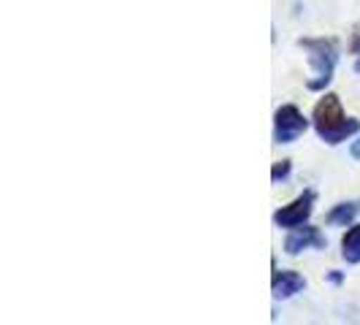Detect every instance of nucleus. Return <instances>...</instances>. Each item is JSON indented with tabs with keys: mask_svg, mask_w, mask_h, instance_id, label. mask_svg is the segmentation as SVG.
I'll use <instances>...</instances> for the list:
<instances>
[{
	"mask_svg": "<svg viewBox=\"0 0 360 325\" xmlns=\"http://www.w3.org/2000/svg\"><path fill=\"white\" fill-rule=\"evenodd\" d=\"M309 127V120L298 111V106L285 103L274 114V141L276 144H292Z\"/></svg>",
	"mask_w": 360,
	"mask_h": 325,
	"instance_id": "7ed1b4c3",
	"label": "nucleus"
},
{
	"mask_svg": "<svg viewBox=\"0 0 360 325\" xmlns=\"http://www.w3.org/2000/svg\"><path fill=\"white\" fill-rule=\"evenodd\" d=\"M328 279H330V282H333V285H342V274H339V271H330V274H328Z\"/></svg>",
	"mask_w": 360,
	"mask_h": 325,
	"instance_id": "f8f14e48",
	"label": "nucleus"
},
{
	"mask_svg": "<svg viewBox=\"0 0 360 325\" xmlns=\"http://www.w3.org/2000/svg\"><path fill=\"white\" fill-rule=\"evenodd\" d=\"M311 209H314V193L307 190V193H301L292 203L282 206V209L274 215V222H276L279 228H298V225H304L309 217H311Z\"/></svg>",
	"mask_w": 360,
	"mask_h": 325,
	"instance_id": "20e7f679",
	"label": "nucleus"
},
{
	"mask_svg": "<svg viewBox=\"0 0 360 325\" xmlns=\"http://www.w3.org/2000/svg\"><path fill=\"white\" fill-rule=\"evenodd\" d=\"M349 52L358 54V57H360V25L355 27V33H352V41H349Z\"/></svg>",
	"mask_w": 360,
	"mask_h": 325,
	"instance_id": "9d476101",
	"label": "nucleus"
},
{
	"mask_svg": "<svg viewBox=\"0 0 360 325\" xmlns=\"http://www.w3.org/2000/svg\"><path fill=\"white\" fill-rule=\"evenodd\" d=\"M290 174V160H279L274 162V168H271V179L274 181H282L285 177Z\"/></svg>",
	"mask_w": 360,
	"mask_h": 325,
	"instance_id": "1a4fd4ad",
	"label": "nucleus"
},
{
	"mask_svg": "<svg viewBox=\"0 0 360 325\" xmlns=\"http://www.w3.org/2000/svg\"><path fill=\"white\" fill-rule=\"evenodd\" d=\"M342 257L349 263V266H355L360 263V225H352L342 238Z\"/></svg>",
	"mask_w": 360,
	"mask_h": 325,
	"instance_id": "6e6552de",
	"label": "nucleus"
},
{
	"mask_svg": "<svg viewBox=\"0 0 360 325\" xmlns=\"http://www.w3.org/2000/svg\"><path fill=\"white\" fill-rule=\"evenodd\" d=\"M311 122L325 144H342L360 130V120H352L344 114L342 101L333 92H328L325 98L317 101V106L311 111Z\"/></svg>",
	"mask_w": 360,
	"mask_h": 325,
	"instance_id": "f257e3e1",
	"label": "nucleus"
},
{
	"mask_svg": "<svg viewBox=\"0 0 360 325\" xmlns=\"http://www.w3.org/2000/svg\"><path fill=\"white\" fill-rule=\"evenodd\" d=\"M349 155H352L355 160H360V139H358V141H352V144H349Z\"/></svg>",
	"mask_w": 360,
	"mask_h": 325,
	"instance_id": "9b49d317",
	"label": "nucleus"
},
{
	"mask_svg": "<svg viewBox=\"0 0 360 325\" xmlns=\"http://www.w3.org/2000/svg\"><path fill=\"white\" fill-rule=\"evenodd\" d=\"M307 288V279L298 274V271H276L274 269V279H271V290H274V298H290L295 293Z\"/></svg>",
	"mask_w": 360,
	"mask_h": 325,
	"instance_id": "423d86ee",
	"label": "nucleus"
},
{
	"mask_svg": "<svg viewBox=\"0 0 360 325\" xmlns=\"http://www.w3.org/2000/svg\"><path fill=\"white\" fill-rule=\"evenodd\" d=\"M309 247H325L323 234L314 228V225H298V228H290V236L285 238V253L288 255H298L301 250H309Z\"/></svg>",
	"mask_w": 360,
	"mask_h": 325,
	"instance_id": "39448f33",
	"label": "nucleus"
},
{
	"mask_svg": "<svg viewBox=\"0 0 360 325\" xmlns=\"http://www.w3.org/2000/svg\"><path fill=\"white\" fill-rule=\"evenodd\" d=\"M355 71H358V73H360V60H358V63H355Z\"/></svg>",
	"mask_w": 360,
	"mask_h": 325,
	"instance_id": "ddd939ff",
	"label": "nucleus"
},
{
	"mask_svg": "<svg viewBox=\"0 0 360 325\" xmlns=\"http://www.w3.org/2000/svg\"><path fill=\"white\" fill-rule=\"evenodd\" d=\"M358 215H360L358 200H352V203H339V206H333V209L325 215V222H328V225H349Z\"/></svg>",
	"mask_w": 360,
	"mask_h": 325,
	"instance_id": "0eeeda50",
	"label": "nucleus"
},
{
	"mask_svg": "<svg viewBox=\"0 0 360 325\" xmlns=\"http://www.w3.org/2000/svg\"><path fill=\"white\" fill-rule=\"evenodd\" d=\"M298 46L309 52V65L314 71V79H309L307 87L314 92L325 90L330 84V79H333L336 63H339V44H336V38H301Z\"/></svg>",
	"mask_w": 360,
	"mask_h": 325,
	"instance_id": "f03ea898",
	"label": "nucleus"
}]
</instances>
